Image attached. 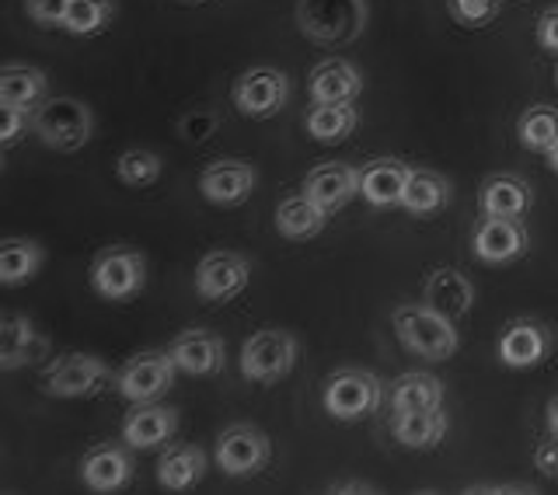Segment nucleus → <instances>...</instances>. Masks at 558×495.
Returning <instances> with one entry per match:
<instances>
[{"mask_svg":"<svg viewBox=\"0 0 558 495\" xmlns=\"http://www.w3.org/2000/svg\"><path fill=\"white\" fill-rule=\"evenodd\" d=\"M395 331L401 346L423 360H447L458 352V325L429 304H401L395 311Z\"/></svg>","mask_w":558,"mask_h":495,"instance_id":"f257e3e1","label":"nucleus"},{"mask_svg":"<svg viewBox=\"0 0 558 495\" xmlns=\"http://www.w3.org/2000/svg\"><path fill=\"white\" fill-rule=\"evenodd\" d=\"M296 25L322 46H349L360 39L366 25V4L363 0H301Z\"/></svg>","mask_w":558,"mask_h":495,"instance_id":"f03ea898","label":"nucleus"},{"mask_svg":"<svg viewBox=\"0 0 558 495\" xmlns=\"http://www.w3.org/2000/svg\"><path fill=\"white\" fill-rule=\"evenodd\" d=\"M32 130L52 150H81L92 136V109L81 98H49L32 112Z\"/></svg>","mask_w":558,"mask_h":495,"instance_id":"7ed1b4c3","label":"nucleus"},{"mask_svg":"<svg viewBox=\"0 0 558 495\" xmlns=\"http://www.w3.org/2000/svg\"><path fill=\"white\" fill-rule=\"evenodd\" d=\"M296 363V339L290 331L262 328L248 335L241 346V374L255 384H276L283 381Z\"/></svg>","mask_w":558,"mask_h":495,"instance_id":"20e7f679","label":"nucleus"},{"mask_svg":"<svg viewBox=\"0 0 558 495\" xmlns=\"http://www.w3.org/2000/svg\"><path fill=\"white\" fill-rule=\"evenodd\" d=\"M325 412L339 422L374 415L384 401V384L366 370H339L325 381Z\"/></svg>","mask_w":558,"mask_h":495,"instance_id":"39448f33","label":"nucleus"},{"mask_svg":"<svg viewBox=\"0 0 558 495\" xmlns=\"http://www.w3.org/2000/svg\"><path fill=\"white\" fill-rule=\"evenodd\" d=\"M147 265L136 247H105L92 265V287L105 300H130L144 290Z\"/></svg>","mask_w":558,"mask_h":495,"instance_id":"423d86ee","label":"nucleus"},{"mask_svg":"<svg viewBox=\"0 0 558 495\" xmlns=\"http://www.w3.org/2000/svg\"><path fill=\"white\" fill-rule=\"evenodd\" d=\"M112 370L98 357H84V352H70L43 370V391L52 398H92L109 384Z\"/></svg>","mask_w":558,"mask_h":495,"instance_id":"0eeeda50","label":"nucleus"},{"mask_svg":"<svg viewBox=\"0 0 558 495\" xmlns=\"http://www.w3.org/2000/svg\"><path fill=\"white\" fill-rule=\"evenodd\" d=\"M252 279V262L238 252H209L196 265V293L209 304H227L244 293Z\"/></svg>","mask_w":558,"mask_h":495,"instance_id":"6e6552de","label":"nucleus"},{"mask_svg":"<svg viewBox=\"0 0 558 495\" xmlns=\"http://www.w3.org/2000/svg\"><path fill=\"white\" fill-rule=\"evenodd\" d=\"M174 374H179V366H174L171 352H140V357H133L119 370L116 387L126 401L140 405V401H154L157 395H165Z\"/></svg>","mask_w":558,"mask_h":495,"instance_id":"1a4fd4ad","label":"nucleus"},{"mask_svg":"<svg viewBox=\"0 0 558 495\" xmlns=\"http://www.w3.org/2000/svg\"><path fill=\"white\" fill-rule=\"evenodd\" d=\"M269 457H272L269 436L255 426H231L217 439V464L223 474H234V479L262 471L269 464Z\"/></svg>","mask_w":558,"mask_h":495,"instance_id":"9d476101","label":"nucleus"},{"mask_svg":"<svg viewBox=\"0 0 558 495\" xmlns=\"http://www.w3.org/2000/svg\"><path fill=\"white\" fill-rule=\"evenodd\" d=\"M290 95L287 74H279L272 67H255L248 74H241L234 84V109L252 119H269L272 112L283 109Z\"/></svg>","mask_w":558,"mask_h":495,"instance_id":"9b49d317","label":"nucleus"},{"mask_svg":"<svg viewBox=\"0 0 558 495\" xmlns=\"http://www.w3.org/2000/svg\"><path fill=\"white\" fill-rule=\"evenodd\" d=\"M527 227H523L517 217H485L475 227V255L485 265H506V262H517L523 252H527Z\"/></svg>","mask_w":558,"mask_h":495,"instance_id":"f8f14e48","label":"nucleus"},{"mask_svg":"<svg viewBox=\"0 0 558 495\" xmlns=\"http://www.w3.org/2000/svg\"><path fill=\"white\" fill-rule=\"evenodd\" d=\"M258 182V174L248 161H238V157H223L214 161L199 174V189L203 196L214 206H241L252 196V189Z\"/></svg>","mask_w":558,"mask_h":495,"instance_id":"ddd939ff","label":"nucleus"},{"mask_svg":"<svg viewBox=\"0 0 558 495\" xmlns=\"http://www.w3.org/2000/svg\"><path fill=\"white\" fill-rule=\"evenodd\" d=\"M174 366L189 377H214L223 370V339H217L214 331L189 328L179 331L168 346Z\"/></svg>","mask_w":558,"mask_h":495,"instance_id":"4468645a","label":"nucleus"},{"mask_svg":"<svg viewBox=\"0 0 558 495\" xmlns=\"http://www.w3.org/2000/svg\"><path fill=\"white\" fill-rule=\"evenodd\" d=\"M301 192L307 200L318 203L322 209H328V214H336V209H342L349 200L360 196V171L349 165H339V161L318 165L304 179Z\"/></svg>","mask_w":558,"mask_h":495,"instance_id":"2eb2a0df","label":"nucleus"},{"mask_svg":"<svg viewBox=\"0 0 558 495\" xmlns=\"http://www.w3.org/2000/svg\"><path fill=\"white\" fill-rule=\"evenodd\" d=\"M81 479L92 492H119L133 479V454L116 444H101L84 454Z\"/></svg>","mask_w":558,"mask_h":495,"instance_id":"dca6fc26","label":"nucleus"},{"mask_svg":"<svg viewBox=\"0 0 558 495\" xmlns=\"http://www.w3.org/2000/svg\"><path fill=\"white\" fill-rule=\"evenodd\" d=\"M412 168L395 161V157H377V161L360 168V196L371 206H401V196H405Z\"/></svg>","mask_w":558,"mask_h":495,"instance_id":"f3484780","label":"nucleus"},{"mask_svg":"<svg viewBox=\"0 0 558 495\" xmlns=\"http://www.w3.org/2000/svg\"><path fill=\"white\" fill-rule=\"evenodd\" d=\"M551 352V331L541 322H513L499 339V360L513 370H531Z\"/></svg>","mask_w":558,"mask_h":495,"instance_id":"a211bd4d","label":"nucleus"},{"mask_svg":"<svg viewBox=\"0 0 558 495\" xmlns=\"http://www.w3.org/2000/svg\"><path fill=\"white\" fill-rule=\"evenodd\" d=\"M174 430H179V412L168 409V405L140 401L126 415V422H122V439H126L133 450H150V447H161Z\"/></svg>","mask_w":558,"mask_h":495,"instance_id":"6ab92c4d","label":"nucleus"},{"mask_svg":"<svg viewBox=\"0 0 558 495\" xmlns=\"http://www.w3.org/2000/svg\"><path fill=\"white\" fill-rule=\"evenodd\" d=\"M423 297L433 311L447 314L450 322H461L471 304H475V287H471V279L461 269H436L426 279Z\"/></svg>","mask_w":558,"mask_h":495,"instance_id":"aec40b11","label":"nucleus"},{"mask_svg":"<svg viewBox=\"0 0 558 495\" xmlns=\"http://www.w3.org/2000/svg\"><path fill=\"white\" fill-rule=\"evenodd\" d=\"M307 92L314 105H345L356 101V95L363 92V77L356 74V67H349L342 60H325L311 70Z\"/></svg>","mask_w":558,"mask_h":495,"instance_id":"412c9836","label":"nucleus"},{"mask_svg":"<svg viewBox=\"0 0 558 495\" xmlns=\"http://www.w3.org/2000/svg\"><path fill=\"white\" fill-rule=\"evenodd\" d=\"M46 352V339L25 314L8 311L4 314V328H0V366L17 370L25 363H35Z\"/></svg>","mask_w":558,"mask_h":495,"instance_id":"4be33fe9","label":"nucleus"},{"mask_svg":"<svg viewBox=\"0 0 558 495\" xmlns=\"http://www.w3.org/2000/svg\"><path fill=\"white\" fill-rule=\"evenodd\" d=\"M391 433L401 447L412 450H433L444 444L447 436V412L444 409H426V412H395Z\"/></svg>","mask_w":558,"mask_h":495,"instance_id":"5701e85b","label":"nucleus"},{"mask_svg":"<svg viewBox=\"0 0 558 495\" xmlns=\"http://www.w3.org/2000/svg\"><path fill=\"white\" fill-rule=\"evenodd\" d=\"M534 203L531 185L517 174H496L482 185V214L485 217H523Z\"/></svg>","mask_w":558,"mask_h":495,"instance_id":"b1692460","label":"nucleus"},{"mask_svg":"<svg viewBox=\"0 0 558 495\" xmlns=\"http://www.w3.org/2000/svg\"><path fill=\"white\" fill-rule=\"evenodd\" d=\"M46 98V74L35 67H4L0 74V105L35 112Z\"/></svg>","mask_w":558,"mask_h":495,"instance_id":"393cba45","label":"nucleus"},{"mask_svg":"<svg viewBox=\"0 0 558 495\" xmlns=\"http://www.w3.org/2000/svg\"><path fill=\"white\" fill-rule=\"evenodd\" d=\"M203 474H206V454L192 444L174 447V450L161 454V461H157V482H161V488H171V492L192 488Z\"/></svg>","mask_w":558,"mask_h":495,"instance_id":"a878e982","label":"nucleus"},{"mask_svg":"<svg viewBox=\"0 0 558 495\" xmlns=\"http://www.w3.org/2000/svg\"><path fill=\"white\" fill-rule=\"evenodd\" d=\"M331 214L328 209H322L314 200H307L304 192L301 196H290L279 203L276 209V227H279V234L283 238H293V241H304V238H314V234H322V227Z\"/></svg>","mask_w":558,"mask_h":495,"instance_id":"bb28decb","label":"nucleus"},{"mask_svg":"<svg viewBox=\"0 0 558 495\" xmlns=\"http://www.w3.org/2000/svg\"><path fill=\"white\" fill-rule=\"evenodd\" d=\"M444 409V384L433 374H405L391 384V412Z\"/></svg>","mask_w":558,"mask_h":495,"instance_id":"cd10ccee","label":"nucleus"},{"mask_svg":"<svg viewBox=\"0 0 558 495\" xmlns=\"http://www.w3.org/2000/svg\"><path fill=\"white\" fill-rule=\"evenodd\" d=\"M450 203V185L444 174L436 171H412L405 196H401V209H409L412 217H433Z\"/></svg>","mask_w":558,"mask_h":495,"instance_id":"c85d7f7f","label":"nucleus"},{"mask_svg":"<svg viewBox=\"0 0 558 495\" xmlns=\"http://www.w3.org/2000/svg\"><path fill=\"white\" fill-rule=\"evenodd\" d=\"M356 130V109L353 101L345 105H314L307 112V136H314L318 144H339L349 133Z\"/></svg>","mask_w":558,"mask_h":495,"instance_id":"c756f323","label":"nucleus"},{"mask_svg":"<svg viewBox=\"0 0 558 495\" xmlns=\"http://www.w3.org/2000/svg\"><path fill=\"white\" fill-rule=\"evenodd\" d=\"M43 265V247L25 238H11L0 244V282L4 287H17L22 279L35 276Z\"/></svg>","mask_w":558,"mask_h":495,"instance_id":"7c9ffc66","label":"nucleus"},{"mask_svg":"<svg viewBox=\"0 0 558 495\" xmlns=\"http://www.w3.org/2000/svg\"><path fill=\"white\" fill-rule=\"evenodd\" d=\"M517 136L527 150L548 154L558 144V109H551V105H531V109L520 116Z\"/></svg>","mask_w":558,"mask_h":495,"instance_id":"2f4dec72","label":"nucleus"},{"mask_svg":"<svg viewBox=\"0 0 558 495\" xmlns=\"http://www.w3.org/2000/svg\"><path fill=\"white\" fill-rule=\"evenodd\" d=\"M112 14H116L112 0H70L63 28L70 35H98L105 25L112 22Z\"/></svg>","mask_w":558,"mask_h":495,"instance_id":"473e14b6","label":"nucleus"},{"mask_svg":"<svg viewBox=\"0 0 558 495\" xmlns=\"http://www.w3.org/2000/svg\"><path fill=\"white\" fill-rule=\"evenodd\" d=\"M116 171H119V179L126 185L147 189V185H154L157 179H161L165 168H161V157H157L154 150H126L119 157Z\"/></svg>","mask_w":558,"mask_h":495,"instance_id":"72a5a7b5","label":"nucleus"},{"mask_svg":"<svg viewBox=\"0 0 558 495\" xmlns=\"http://www.w3.org/2000/svg\"><path fill=\"white\" fill-rule=\"evenodd\" d=\"M450 11L461 25H488L499 14V0H450Z\"/></svg>","mask_w":558,"mask_h":495,"instance_id":"f704fd0d","label":"nucleus"},{"mask_svg":"<svg viewBox=\"0 0 558 495\" xmlns=\"http://www.w3.org/2000/svg\"><path fill=\"white\" fill-rule=\"evenodd\" d=\"M220 130V116L217 112H189L179 122V133L189 140V144H206L209 136Z\"/></svg>","mask_w":558,"mask_h":495,"instance_id":"c9c22d12","label":"nucleus"},{"mask_svg":"<svg viewBox=\"0 0 558 495\" xmlns=\"http://www.w3.org/2000/svg\"><path fill=\"white\" fill-rule=\"evenodd\" d=\"M28 17L39 25H63L66 22V11H70V0H25Z\"/></svg>","mask_w":558,"mask_h":495,"instance_id":"e433bc0d","label":"nucleus"},{"mask_svg":"<svg viewBox=\"0 0 558 495\" xmlns=\"http://www.w3.org/2000/svg\"><path fill=\"white\" fill-rule=\"evenodd\" d=\"M25 130H28V112L0 105V140H4V147H14V140L22 136Z\"/></svg>","mask_w":558,"mask_h":495,"instance_id":"4c0bfd02","label":"nucleus"},{"mask_svg":"<svg viewBox=\"0 0 558 495\" xmlns=\"http://www.w3.org/2000/svg\"><path fill=\"white\" fill-rule=\"evenodd\" d=\"M537 43H541V49H548L558 57V8L537 17Z\"/></svg>","mask_w":558,"mask_h":495,"instance_id":"58836bf2","label":"nucleus"},{"mask_svg":"<svg viewBox=\"0 0 558 495\" xmlns=\"http://www.w3.org/2000/svg\"><path fill=\"white\" fill-rule=\"evenodd\" d=\"M534 464H537L541 474H548V479H558V436L555 433H551V439H545V444L537 447Z\"/></svg>","mask_w":558,"mask_h":495,"instance_id":"ea45409f","label":"nucleus"},{"mask_svg":"<svg viewBox=\"0 0 558 495\" xmlns=\"http://www.w3.org/2000/svg\"><path fill=\"white\" fill-rule=\"evenodd\" d=\"M548 430L558 436V398H551V405H548Z\"/></svg>","mask_w":558,"mask_h":495,"instance_id":"a19ab883","label":"nucleus"},{"mask_svg":"<svg viewBox=\"0 0 558 495\" xmlns=\"http://www.w3.org/2000/svg\"><path fill=\"white\" fill-rule=\"evenodd\" d=\"M545 157H548V165H551V171H558V144H555V147H551V150H548Z\"/></svg>","mask_w":558,"mask_h":495,"instance_id":"79ce46f5","label":"nucleus"},{"mask_svg":"<svg viewBox=\"0 0 558 495\" xmlns=\"http://www.w3.org/2000/svg\"><path fill=\"white\" fill-rule=\"evenodd\" d=\"M555 84H558V70H555Z\"/></svg>","mask_w":558,"mask_h":495,"instance_id":"37998d69","label":"nucleus"}]
</instances>
